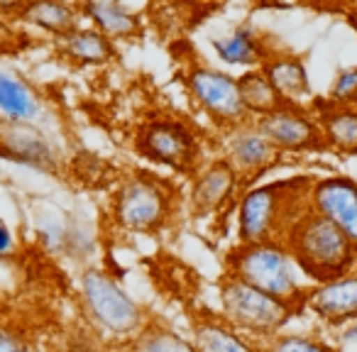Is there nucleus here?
<instances>
[{
  "instance_id": "f257e3e1",
  "label": "nucleus",
  "mask_w": 357,
  "mask_h": 352,
  "mask_svg": "<svg viewBox=\"0 0 357 352\" xmlns=\"http://www.w3.org/2000/svg\"><path fill=\"white\" fill-rule=\"evenodd\" d=\"M45 252L25 264L20 286L0 293V352H64L69 321L64 298H71L66 279L42 274Z\"/></svg>"
},
{
  "instance_id": "f03ea898",
  "label": "nucleus",
  "mask_w": 357,
  "mask_h": 352,
  "mask_svg": "<svg viewBox=\"0 0 357 352\" xmlns=\"http://www.w3.org/2000/svg\"><path fill=\"white\" fill-rule=\"evenodd\" d=\"M178 189L152 171L132 169L120 176L108 199V220L125 235L162 238L172 233L181 208Z\"/></svg>"
},
{
  "instance_id": "7ed1b4c3",
  "label": "nucleus",
  "mask_w": 357,
  "mask_h": 352,
  "mask_svg": "<svg viewBox=\"0 0 357 352\" xmlns=\"http://www.w3.org/2000/svg\"><path fill=\"white\" fill-rule=\"evenodd\" d=\"M311 176L252 186L238 201V243H284L306 211H311Z\"/></svg>"
},
{
  "instance_id": "20e7f679",
  "label": "nucleus",
  "mask_w": 357,
  "mask_h": 352,
  "mask_svg": "<svg viewBox=\"0 0 357 352\" xmlns=\"http://www.w3.org/2000/svg\"><path fill=\"white\" fill-rule=\"evenodd\" d=\"M74 311L110 345L125 342L152 318V308L135 301L105 267H86L74 291Z\"/></svg>"
},
{
  "instance_id": "39448f33",
  "label": "nucleus",
  "mask_w": 357,
  "mask_h": 352,
  "mask_svg": "<svg viewBox=\"0 0 357 352\" xmlns=\"http://www.w3.org/2000/svg\"><path fill=\"white\" fill-rule=\"evenodd\" d=\"M159 264V259L154 257ZM169 267L159 264L162 277L167 279L169 296L176 306H181V313L186 318L196 352H259V345L255 337H248L228 321L220 311L211 308L204 298L196 293L194 286V269L186 267L181 259L167 257Z\"/></svg>"
},
{
  "instance_id": "423d86ee",
  "label": "nucleus",
  "mask_w": 357,
  "mask_h": 352,
  "mask_svg": "<svg viewBox=\"0 0 357 352\" xmlns=\"http://www.w3.org/2000/svg\"><path fill=\"white\" fill-rule=\"evenodd\" d=\"M294 267L311 284H328L355 272L357 250L328 218L306 211L284 238Z\"/></svg>"
},
{
  "instance_id": "0eeeda50",
  "label": "nucleus",
  "mask_w": 357,
  "mask_h": 352,
  "mask_svg": "<svg viewBox=\"0 0 357 352\" xmlns=\"http://www.w3.org/2000/svg\"><path fill=\"white\" fill-rule=\"evenodd\" d=\"M220 272L259 289L267 296L291 306L298 316L306 313V298L313 284H301L296 279V267L279 243H235L220 254Z\"/></svg>"
},
{
  "instance_id": "6e6552de",
  "label": "nucleus",
  "mask_w": 357,
  "mask_h": 352,
  "mask_svg": "<svg viewBox=\"0 0 357 352\" xmlns=\"http://www.w3.org/2000/svg\"><path fill=\"white\" fill-rule=\"evenodd\" d=\"M220 313L238 328L243 335L262 340L274 332H282L298 313L291 306L267 296L259 289L235 279L233 274L220 272L215 279Z\"/></svg>"
},
{
  "instance_id": "1a4fd4ad",
  "label": "nucleus",
  "mask_w": 357,
  "mask_h": 352,
  "mask_svg": "<svg viewBox=\"0 0 357 352\" xmlns=\"http://www.w3.org/2000/svg\"><path fill=\"white\" fill-rule=\"evenodd\" d=\"M135 152L157 167L194 179L204 169L201 137L181 118H149L135 132Z\"/></svg>"
},
{
  "instance_id": "9d476101",
  "label": "nucleus",
  "mask_w": 357,
  "mask_h": 352,
  "mask_svg": "<svg viewBox=\"0 0 357 352\" xmlns=\"http://www.w3.org/2000/svg\"><path fill=\"white\" fill-rule=\"evenodd\" d=\"M184 86L196 108L223 132L255 123V118L243 103L235 76L206 64H191L184 74Z\"/></svg>"
},
{
  "instance_id": "9b49d317",
  "label": "nucleus",
  "mask_w": 357,
  "mask_h": 352,
  "mask_svg": "<svg viewBox=\"0 0 357 352\" xmlns=\"http://www.w3.org/2000/svg\"><path fill=\"white\" fill-rule=\"evenodd\" d=\"M255 125L282 154L328 152L321 125L308 108L282 105L274 113L255 118Z\"/></svg>"
},
{
  "instance_id": "f8f14e48",
  "label": "nucleus",
  "mask_w": 357,
  "mask_h": 352,
  "mask_svg": "<svg viewBox=\"0 0 357 352\" xmlns=\"http://www.w3.org/2000/svg\"><path fill=\"white\" fill-rule=\"evenodd\" d=\"M243 196L240 179L228 159L215 157L204 164L194 176L189 194V215L191 220H204L211 215H223L228 218L230 211L238 208V201Z\"/></svg>"
},
{
  "instance_id": "ddd939ff",
  "label": "nucleus",
  "mask_w": 357,
  "mask_h": 352,
  "mask_svg": "<svg viewBox=\"0 0 357 352\" xmlns=\"http://www.w3.org/2000/svg\"><path fill=\"white\" fill-rule=\"evenodd\" d=\"M282 157L284 154L259 132L255 123L230 130L223 137V159H228V164L238 174L243 194L252 189L259 176L272 171L282 162Z\"/></svg>"
},
{
  "instance_id": "4468645a",
  "label": "nucleus",
  "mask_w": 357,
  "mask_h": 352,
  "mask_svg": "<svg viewBox=\"0 0 357 352\" xmlns=\"http://www.w3.org/2000/svg\"><path fill=\"white\" fill-rule=\"evenodd\" d=\"M311 208L331 220L357 250V181L350 176L316 179L311 189Z\"/></svg>"
},
{
  "instance_id": "2eb2a0df",
  "label": "nucleus",
  "mask_w": 357,
  "mask_h": 352,
  "mask_svg": "<svg viewBox=\"0 0 357 352\" xmlns=\"http://www.w3.org/2000/svg\"><path fill=\"white\" fill-rule=\"evenodd\" d=\"M306 311H311L328 330H340L347 323H355L357 272L328 284H313L306 298Z\"/></svg>"
},
{
  "instance_id": "dca6fc26",
  "label": "nucleus",
  "mask_w": 357,
  "mask_h": 352,
  "mask_svg": "<svg viewBox=\"0 0 357 352\" xmlns=\"http://www.w3.org/2000/svg\"><path fill=\"white\" fill-rule=\"evenodd\" d=\"M262 74L277 91V95L284 100V105H296V108L311 110V81L303 59L294 54L284 56H269L262 66Z\"/></svg>"
},
{
  "instance_id": "f3484780",
  "label": "nucleus",
  "mask_w": 357,
  "mask_h": 352,
  "mask_svg": "<svg viewBox=\"0 0 357 352\" xmlns=\"http://www.w3.org/2000/svg\"><path fill=\"white\" fill-rule=\"evenodd\" d=\"M311 113L316 115L323 130L328 152L340 157H357V108L355 105H340L323 100L311 103Z\"/></svg>"
},
{
  "instance_id": "a211bd4d",
  "label": "nucleus",
  "mask_w": 357,
  "mask_h": 352,
  "mask_svg": "<svg viewBox=\"0 0 357 352\" xmlns=\"http://www.w3.org/2000/svg\"><path fill=\"white\" fill-rule=\"evenodd\" d=\"M79 13L93 30L108 40H132L139 32V17L120 0H81Z\"/></svg>"
},
{
  "instance_id": "6ab92c4d",
  "label": "nucleus",
  "mask_w": 357,
  "mask_h": 352,
  "mask_svg": "<svg viewBox=\"0 0 357 352\" xmlns=\"http://www.w3.org/2000/svg\"><path fill=\"white\" fill-rule=\"evenodd\" d=\"M42 113V98L15 71L0 69V118L10 123H32Z\"/></svg>"
},
{
  "instance_id": "aec40b11",
  "label": "nucleus",
  "mask_w": 357,
  "mask_h": 352,
  "mask_svg": "<svg viewBox=\"0 0 357 352\" xmlns=\"http://www.w3.org/2000/svg\"><path fill=\"white\" fill-rule=\"evenodd\" d=\"M79 8L66 3V0H27L22 10L17 13V17L25 25L50 32L59 40L79 27Z\"/></svg>"
},
{
  "instance_id": "412c9836",
  "label": "nucleus",
  "mask_w": 357,
  "mask_h": 352,
  "mask_svg": "<svg viewBox=\"0 0 357 352\" xmlns=\"http://www.w3.org/2000/svg\"><path fill=\"white\" fill-rule=\"evenodd\" d=\"M61 56L76 66H103L115 59V45L93 27H76L59 40Z\"/></svg>"
},
{
  "instance_id": "4be33fe9",
  "label": "nucleus",
  "mask_w": 357,
  "mask_h": 352,
  "mask_svg": "<svg viewBox=\"0 0 357 352\" xmlns=\"http://www.w3.org/2000/svg\"><path fill=\"white\" fill-rule=\"evenodd\" d=\"M213 49L218 59L225 61V64L252 66V69H259L272 56L264 47V40H259V35L252 27H238L228 37L213 40Z\"/></svg>"
},
{
  "instance_id": "5701e85b",
  "label": "nucleus",
  "mask_w": 357,
  "mask_h": 352,
  "mask_svg": "<svg viewBox=\"0 0 357 352\" xmlns=\"http://www.w3.org/2000/svg\"><path fill=\"white\" fill-rule=\"evenodd\" d=\"M240 95H243L245 108L250 110L252 118H262V115L274 113L277 108H282L284 100L277 95V91L272 89V84L267 81V76L262 74V69H250L238 79Z\"/></svg>"
},
{
  "instance_id": "b1692460",
  "label": "nucleus",
  "mask_w": 357,
  "mask_h": 352,
  "mask_svg": "<svg viewBox=\"0 0 357 352\" xmlns=\"http://www.w3.org/2000/svg\"><path fill=\"white\" fill-rule=\"evenodd\" d=\"M259 352H337L335 345L306 332H274L257 340Z\"/></svg>"
},
{
  "instance_id": "393cba45",
  "label": "nucleus",
  "mask_w": 357,
  "mask_h": 352,
  "mask_svg": "<svg viewBox=\"0 0 357 352\" xmlns=\"http://www.w3.org/2000/svg\"><path fill=\"white\" fill-rule=\"evenodd\" d=\"M64 352H110V342H105L103 337L96 335V332L84 323V318H81L76 311H71L69 335H66Z\"/></svg>"
},
{
  "instance_id": "a878e982",
  "label": "nucleus",
  "mask_w": 357,
  "mask_h": 352,
  "mask_svg": "<svg viewBox=\"0 0 357 352\" xmlns=\"http://www.w3.org/2000/svg\"><path fill=\"white\" fill-rule=\"evenodd\" d=\"M331 103L340 105H355L357 108V66L355 69H345L335 76L331 86V93H328Z\"/></svg>"
},
{
  "instance_id": "bb28decb",
  "label": "nucleus",
  "mask_w": 357,
  "mask_h": 352,
  "mask_svg": "<svg viewBox=\"0 0 357 352\" xmlns=\"http://www.w3.org/2000/svg\"><path fill=\"white\" fill-rule=\"evenodd\" d=\"M20 259H22V252L15 243V235H13L10 225L0 218V264L15 269L17 264H20Z\"/></svg>"
},
{
  "instance_id": "cd10ccee",
  "label": "nucleus",
  "mask_w": 357,
  "mask_h": 352,
  "mask_svg": "<svg viewBox=\"0 0 357 352\" xmlns=\"http://www.w3.org/2000/svg\"><path fill=\"white\" fill-rule=\"evenodd\" d=\"M333 345L337 352H357V321L333 330Z\"/></svg>"
},
{
  "instance_id": "c85d7f7f",
  "label": "nucleus",
  "mask_w": 357,
  "mask_h": 352,
  "mask_svg": "<svg viewBox=\"0 0 357 352\" xmlns=\"http://www.w3.org/2000/svg\"><path fill=\"white\" fill-rule=\"evenodd\" d=\"M27 0H0V17L3 15H17Z\"/></svg>"
},
{
  "instance_id": "c756f323",
  "label": "nucleus",
  "mask_w": 357,
  "mask_h": 352,
  "mask_svg": "<svg viewBox=\"0 0 357 352\" xmlns=\"http://www.w3.org/2000/svg\"><path fill=\"white\" fill-rule=\"evenodd\" d=\"M15 42V35H13V30L6 25V22L0 20V52H6L8 47Z\"/></svg>"
},
{
  "instance_id": "7c9ffc66",
  "label": "nucleus",
  "mask_w": 357,
  "mask_h": 352,
  "mask_svg": "<svg viewBox=\"0 0 357 352\" xmlns=\"http://www.w3.org/2000/svg\"><path fill=\"white\" fill-rule=\"evenodd\" d=\"M355 25H357V15H355Z\"/></svg>"
}]
</instances>
